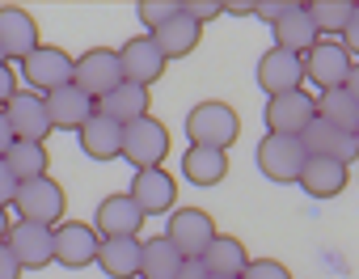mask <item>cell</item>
<instances>
[{
    "mask_svg": "<svg viewBox=\"0 0 359 279\" xmlns=\"http://www.w3.org/2000/svg\"><path fill=\"white\" fill-rule=\"evenodd\" d=\"M237 135H241V118L229 102H199L191 106L187 114V140H191V149H220L229 153L237 144Z\"/></svg>",
    "mask_w": 359,
    "mask_h": 279,
    "instance_id": "obj_1",
    "label": "cell"
},
{
    "mask_svg": "<svg viewBox=\"0 0 359 279\" xmlns=\"http://www.w3.org/2000/svg\"><path fill=\"white\" fill-rule=\"evenodd\" d=\"M258 170H262V178H271V182H300V174H304V161H309V153H304V144H300V135H275V131H266L262 140H258Z\"/></svg>",
    "mask_w": 359,
    "mask_h": 279,
    "instance_id": "obj_2",
    "label": "cell"
},
{
    "mask_svg": "<svg viewBox=\"0 0 359 279\" xmlns=\"http://www.w3.org/2000/svg\"><path fill=\"white\" fill-rule=\"evenodd\" d=\"M13 207H18V216H22V220L55 229V224H64V212H68V195H64V186H60V182L47 174V178L22 182V186H18V199H13Z\"/></svg>",
    "mask_w": 359,
    "mask_h": 279,
    "instance_id": "obj_3",
    "label": "cell"
},
{
    "mask_svg": "<svg viewBox=\"0 0 359 279\" xmlns=\"http://www.w3.org/2000/svg\"><path fill=\"white\" fill-rule=\"evenodd\" d=\"M72 72H76V60L64 47H51V43H39V51H30L22 60V81L34 93H43V97L64 89V85H72Z\"/></svg>",
    "mask_w": 359,
    "mask_h": 279,
    "instance_id": "obj_4",
    "label": "cell"
},
{
    "mask_svg": "<svg viewBox=\"0 0 359 279\" xmlns=\"http://www.w3.org/2000/svg\"><path fill=\"white\" fill-rule=\"evenodd\" d=\"M169 157V127L161 118H135L123 127V161H131L135 170H156Z\"/></svg>",
    "mask_w": 359,
    "mask_h": 279,
    "instance_id": "obj_5",
    "label": "cell"
},
{
    "mask_svg": "<svg viewBox=\"0 0 359 279\" xmlns=\"http://www.w3.org/2000/svg\"><path fill=\"white\" fill-rule=\"evenodd\" d=\"M165 237L177 245L182 258H203V250L216 241V220L203 207H173L165 220Z\"/></svg>",
    "mask_w": 359,
    "mask_h": 279,
    "instance_id": "obj_6",
    "label": "cell"
},
{
    "mask_svg": "<svg viewBox=\"0 0 359 279\" xmlns=\"http://www.w3.org/2000/svg\"><path fill=\"white\" fill-rule=\"evenodd\" d=\"M72 85L81 93H89L93 102H102L114 85H123V64H118V51L110 47H93L76 60V72H72Z\"/></svg>",
    "mask_w": 359,
    "mask_h": 279,
    "instance_id": "obj_7",
    "label": "cell"
},
{
    "mask_svg": "<svg viewBox=\"0 0 359 279\" xmlns=\"http://www.w3.org/2000/svg\"><path fill=\"white\" fill-rule=\"evenodd\" d=\"M266 131L275 135H304V127L317 118V97L309 89H292V93H275L266 97Z\"/></svg>",
    "mask_w": 359,
    "mask_h": 279,
    "instance_id": "obj_8",
    "label": "cell"
},
{
    "mask_svg": "<svg viewBox=\"0 0 359 279\" xmlns=\"http://www.w3.org/2000/svg\"><path fill=\"white\" fill-rule=\"evenodd\" d=\"M51 237H55V262H60V266H68V271H85V266L97 262L102 237H97L93 224H85V220H64V224L51 229Z\"/></svg>",
    "mask_w": 359,
    "mask_h": 279,
    "instance_id": "obj_9",
    "label": "cell"
},
{
    "mask_svg": "<svg viewBox=\"0 0 359 279\" xmlns=\"http://www.w3.org/2000/svg\"><path fill=\"white\" fill-rule=\"evenodd\" d=\"M127 195L140 203L144 216H169V212L177 207V178H173L165 165H156V170H135Z\"/></svg>",
    "mask_w": 359,
    "mask_h": 279,
    "instance_id": "obj_10",
    "label": "cell"
},
{
    "mask_svg": "<svg viewBox=\"0 0 359 279\" xmlns=\"http://www.w3.org/2000/svg\"><path fill=\"white\" fill-rule=\"evenodd\" d=\"M5 118L13 123V140H30V144H47V135L55 131L47 118V97L34 89H18L5 106Z\"/></svg>",
    "mask_w": 359,
    "mask_h": 279,
    "instance_id": "obj_11",
    "label": "cell"
},
{
    "mask_svg": "<svg viewBox=\"0 0 359 279\" xmlns=\"http://www.w3.org/2000/svg\"><path fill=\"white\" fill-rule=\"evenodd\" d=\"M5 245L13 250L18 266L22 271H43L47 262H55V237L47 224H30V220H18L5 237Z\"/></svg>",
    "mask_w": 359,
    "mask_h": 279,
    "instance_id": "obj_12",
    "label": "cell"
},
{
    "mask_svg": "<svg viewBox=\"0 0 359 279\" xmlns=\"http://www.w3.org/2000/svg\"><path fill=\"white\" fill-rule=\"evenodd\" d=\"M30 51H39V22L22 5H0V55H5V64H22Z\"/></svg>",
    "mask_w": 359,
    "mask_h": 279,
    "instance_id": "obj_13",
    "label": "cell"
},
{
    "mask_svg": "<svg viewBox=\"0 0 359 279\" xmlns=\"http://www.w3.org/2000/svg\"><path fill=\"white\" fill-rule=\"evenodd\" d=\"M118 64H123V81H131V85H156L161 81V72H165V55H161V47L152 43V34H135V39H127L123 47H118Z\"/></svg>",
    "mask_w": 359,
    "mask_h": 279,
    "instance_id": "obj_14",
    "label": "cell"
},
{
    "mask_svg": "<svg viewBox=\"0 0 359 279\" xmlns=\"http://www.w3.org/2000/svg\"><path fill=\"white\" fill-rule=\"evenodd\" d=\"M300 144H304L309 157H330V161H342L346 170H351L355 157H359V140H355L351 131H338V127L325 123V118H313V123L304 127Z\"/></svg>",
    "mask_w": 359,
    "mask_h": 279,
    "instance_id": "obj_15",
    "label": "cell"
},
{
    "mask_svg": "<svg viewBox=\"0 0 359 279\" xmlns=\"http://www.w3.org/2000/svg\"><path fill=\"white\" fill-rule=\"evenodd\" d=\"M351 76V51L342 43H317L309 55H304V81L317 85V93L325 89H342Z\"/></svg>",
    "mask_w": 359,
    "mask_h": 279,
    "instance_id": "obj_16",
    "label": "cell"
},
{
    "mask_svg": "<svg viewBox=\"0 0 359 279\" xmlns=\"http://www.w3.org/2000/svg\"><path fill=\"white\" fill-rule=\"evenodd\" d=\"M254 76H258V85H262L266 97H275V93H292V89H304V55H292V51L271 47V51H262Z\"/></svg>",
    "mask_w": 359,
    "mask_h": 279,
    "instance_id": "obj_17",
    "label": "cell"
},
{
    "mask_svg": "<svg viewBox=\"0 0 359 279\" xmlns=\"http://www.w3.org/2000/svg\"><path fill=\"white\" fill-rule=\"evenodd\" d=\"M144 212H140V203L123 191V195H106L102 203H97V212H93V229H97V237L106 241V237H140V229H144Z\"/></svg>",
    "mask_w": 359,
    "mask_h": 279,
    "instance_id": "obj_18",
    "label": "cell"
},
{
    "mask_svg": "<svg viewBox=\"0 0 359 279\" xmlns=\"http://www.w3.org/2000/svg\"><path fill=\"white\" fill-rule=\"evenodd\" d=\"M93 114H97L93 97L81 93L76 85H64V89H55V93H47V118H51L55 131H81Z\"/></svg>",
    "mask_w": 359,
    "mask_h": 279,
    "instance_id": "obj_19",
    "label": "cell"
},
{
    "mask_svg": "<svg viewBox=\"0 0 359 279\" xmlns=\"http://www.w3.org/2000/svg\"><path fill=\"white\" fill-rule=\"evenodd\" d=\"M76 135H81V153H85L89 161H114V157H123V127H118L114 118H106L102 110H97Z\"/></svg>",
    "mask_w": 359,
    "mask_h": 279,
    "instance_id": "obj_20",
    "label": "cell"
},
{
    "mask_svg": "<svg viewBox=\"0 0 359 279\" xmlns=\"http://www.w3.org/2000/svg\"><path fill=\"white\" fill-rule=\"evenodd\" d=\"M199 39H203V26H199L195 18H187L182 9H177V18H169L165 26L152 30V43L161 47L165 60H187V55L199 47Z\"/></svg>",
    "mask_w": 359,
    "mask_h": 279,
    "instance_id": "obj_21",
    "label": "cell"
},
{
    "mask_svg": "<svg viewBox=\"0 0 359 279\" xmlns=\"http://www.w3.org/2000/svg\"><path fill=\"white\" fill-rule=\"evenodd\" d=\"M208 266V275H220V279H241L245 266H250V250L241 245V237H229V233H216V241L203 250L199 258Z\"/></svg>",
    "mask_w": 359,
    "mask_h": 279,
    "instance_id": "obj_22",
    "label": "cell"
},
{
    "mask_svg": "<svg viewBox=\"0 0 359 279\" xmlns=\"http://www.w3.org/2000/svg\"><path fill=\"white\" fill-rule=\"evenodd\" d=\"M140 254H144L140 237H106L97 250V266L110 279H140Z\"/></svg>",
    "mask_w": 359,
    "mask_h": 279,
    "instance_id": "obj_23",
    "label": "cell"
},
{
    "mask_svg": "<svg viewBox=\"0 0 359 279\" xmlns=\"http://www.w3.org/2000/svg\"><path fill=\"white\" fill-rule=\"evenodd\" d=\"M346 174H351V170H346L342 161L309 157V161H304V174H300V191H304V195H313V199H334V195H342Z\"/></svg>",
    "mask_w": 359,
    "mask_h": 279,
    "instance_id": "obj_24",
    "label": "cell"
},
{
    "mask_svg": "<svg viewBox=\"0 0 359 279\" xmlns=\"http://www.w3.org/2000/svg\"><path fill=\"white\" fill-rule=\"evenodd\" d=\"M271 30H275V47H279V51L309 55V51L317 47V26H313V18H309L304 5H292V13H287L283 22H275Z\"/></svg>",
    "mask_w": 359,
    "mask_h": 279,
    "instance_id": "obj_25",
    "label": "cell"
},
{
    "mask_svg": "<svg viewBox=\"0 0 359 279\" xmlns=\"http://www.w3.org/2000/svg\"><path fill=\"white\" fill-rule=\"evenodd\" d=\"M97 110H102L106 118H114L118 127H127V123H135V118H148V89L123 81V85H114V89L97 102Z\"/></svg>",
    "mask_w": 359,
    "mask_h": 279,
    "instance_id": "obj_26",
    "label": "cell"
},
{
    "mask_svg": "<svg viewBox=\"0 0 359 279\" xmlns=\"http://www.w3.org/2000/svg\"><path fill=\"white\" fill-rule=\"evenodd\" d=\"M182 178L191 186H220L229 178V153H220V149H187L182 153Z\"/></svg>",
    "mask_w": 359,
    "mask_h": 279,
    "instance_id": "obj_27",
    "label": "cell"
},
{
    "mask_svg": "<svg viewBox=\"0 0 359 279\" xmlns=\"http://www.w3.org/2000/svg\"><path fill=\"white\" fill-rule=\"evenodd\" d=\"M182 254H177V245L161 233V237H148L144 241V254H140V279H173L177 271H182Z\"/></svg>",
    "mask_w": 359,
    "mask_h": 279,
    "instance_id": "obj_28",
    "label": "cell"
},
{
    "mask_svg": "<svg viewBox=\"0 0 359 279\" xmlns=\"http://www.w3.org/2000/svg\"><path fill=\"white\" fill-rule=\"evenodd\" d=\"M5 165L13 170V178H18V182H34V178H47L51 153H47V144H30V140H13V149L5 153Z\"/></svg>",
    "mask_w": 359,
    "mask_h": 279,
    "instance_id": "obj_29",
    "label": "cell"
},
{
    "mask_svg": "<svg viewBox=\"0 0 359 279\" xmlns=\"http://www.w3.org/2000/svg\"><path fill=\"white\" fill-rule=\"evenodd\" d=\"M317 118H325V123H334L338 131H351V135H355V127H359V106H355V97H351L346 89H325V93H317Z\"/></svg>",
    "mask_w": 359,
    "mask_h": 279,
    "instance_id": "obj_30",
    "label": "cell"
},
{
    "mask_svg": "<svg viewBox=\"0 0 359 279\" xmlns=\"http://www.w3.org/2000/svg\"><path fill=\"white\" fill-rule=\"evenodd\" d=\"M355 5L359 0H313V5H304V9H309L317 34H342L351 13H355Z\"/></svg>",
    "mask_w": 359,
    "mask_h": 279,
    "instance_id": "obj_31",
    "label": "cell"
},
{
    "mask_svg": "<svg viewBox=\"0 0 359 279\" xmlns=\"http://www.w3.org/2000/svg\"><path fill=\"white\" fill-rule=\"evenodd\" d=\"M177 9H182V0H140V5H135V13H140V22L148 26V34H152L156 26H165L169 18H177Z\"/></svg>",
    "mask_w": 359,
    "mask_h": 279,
    "instance_id": "obj_32",
    "label": "cell"
},
{
    "mask_svg": "<svg viewBox=\"0 0 359 279\" xmlns=\"http://www.w3.org/2000/svg\"><path fill=\"white\" fill-rule=\"evenodd\" d=\"M241 279H292V271L283 262H275V258H250Z\"/></svg>",
    "mask_w": 359,
    "mask_h": 279,
    "instance_id": "obj_33",
    "label": "cell"
},
{
    "mask_svg": "<svg viewBox=\"0 0 359 279\" xmlns=\"http://www.w3.org/2000/svg\"><path fill=\"white\" fill-rule=\"evenodd\" d=\"M182 13L203 26V22H212V18L224 13V0H182Z\"/></svg>",
    "mask_w": 359,
    "mask_h": 279,
    "instance_id": "obj_34",
    "label": "cell"
},
{
    "mask_svg": "<svg viewBox=\"0 0 359 279\" xmlns=\"http://www.w3.org/2000/svg\"><path fill=\"white\" fill-rule=\"evenodd\" d=\"M287 13H292V0H254V18H262L266 26L283 22Z\"/></svg>",
    "mask_w": 359,
    "mask_h": 279,
    "instance_id": "obj_35",
    "label": "cell"
},
{
    "mask_svg": "<svg viewBox=\"0 0 359 279\" xmlns=\"http://www.w3.org/2000/svg\"><path fill=\"white\" fill-rule=\"evenodd\" d=\"M18 186H22V182L13 178V170L5 165V157H0V207H9V203L18 199Z\"/></svg>",
    "mask_w": 359,
    "mask_h": 279,
    "instance_id": "obj_36",
    "label": "cell"
},
{
    "mask_svg": "<svg viewBox=\"0 0 359 279\" xmlns=\"http://www.w3.org/2000/svg\"><path fill=\"white\" fill-rule=\"evenodd\" d=\"M18 93V76H13V64H0V110H5Z\"/></svg>",
    "mask_w": 359,
    "mask_h": 279,
    "instance_id": "obj_37",
    "label": "cell"
},
{
    "mask_svg": "<svg viewBox=\"0 0 359 279\" xmlns=\"http://www.w3.org/2000/svg\"><path fill=\"white\" fill-rule=\"evenodd\" d=\"M0 279H22V266H18V258L5 241H0Z\"/></svg>",
    "mask_w": 359,
    "mask_h": 279,
    "instance_id": "obj_38",
    "label": "cell"
},
{
    "mask_svg": "<svg viewBox=\"0 0 359 279\" xmlns=\"http://www.w3.org/2000/svg\"><path fill=\"white\" fill-rule=\"evenodd\" d=\"M342 47H346L351 55H359V5H355L351 22H346V30H342Z\"/></svg>",
    "mask_w": 359,
    "mask_h": 279,
    "instance_id": "obj_39",
    "label": "cell"
},
{
    "mask_svg": "<svg viewBox=\"0 0 359 279\" xmlns=\"http://www.w3.org/2000/svg\"><path fill=\"white\" fill-rule=\"evenodd\" d=\"M173 279H208V266H203L199 258H187V262H182V271H177Z\"/></svg>",
    "mask_w": 359,
    "mask_h": 279,
    "instance_id": "obj_40",
    "label": "cell"
},
{
    "mask_svg": "<svg viewBox=\"0 0 359 279\" xmlns=\"http://www.w3.org/2000/svg\"><path fill=\"white\" fill-rule=\"evenodd\" d=\"M13 149V123L5 118V110H0V157H5Z\"/></svg>",
    "mask_w": 359,
    "mask_h": 279,
    "instance_id": "obj_41",
    "label": "cell"
},
{
    "mask_svg": "<svg viewBox=\"0 0 359 279\" xmlns=\"http://www.w3.org/2000/svg\"><path fill=\"white\" fill-rule=\"evenodd\" d=\"M224 13H237V18H254V0H233V5H224Z\"/></svg>",
    "mask_w": 359,
    "mask_h": 279,
    "instance_id": "obj_42",
    "label": "cell"
},
{
    "mask_svg": "<svg viewBox=\"0 0 359 279\" xmlns=\"http://www.w3.org/2000/svg\"><path fill=\"white\" fill-rule=\"evenodd\" d=\"M351 97H355V106H359V64H351V76H346V85H342Z\"/></svg>",
    "mask_w": 359,
    "mask_h": 279,
    "instance_id": "obj_43",
    "label": "cell"
},
{
    "mask_svg": "<svg viewBox=\"0 0 359 279\" xmlns=\"http://www.w3.org/2000/svg\"><path fill=\"white\" fill-rule=\"evenodd\" d=\"M9 229H13V220H9V212H5V207H0V241L9 237Z\"/></svg>",
    "mask_w": 359,
    "mask_h": 279,
    "instance_id": "obj_44",
    "label": "cell"
},
{
    "mask_svg": "<svg viewBox=\"0 0 359 279\" xmlns=\"http://www.w3.org/2000/svg\"><path fill=\"white\" fill-rule=\"evenodd\" d=\"M355 140H359V127H355Z\"/></svg>",
    "mask_w": 359,
    "mask_h": 279,
    "instance_id": "obj_45",
    "label": "cell"
},
{
    "mask_svg": "<svg viewBox=\"0 0 359 279\" xmlns=\"http://www.w3.org/2000/svg\"><path fill=\"white\" fill-rule=\"evenodd\" d=\"M208 279H220V275H208Z\"/></svg>",
    "mask_w": 359,
    "mask_h": 279,
    "instance_id": "obj_46",
    "label": "cell"
},
{
    "mask_svg": "<svg viewBox=\"0 0 359 279\" xmlns=\"http://www.w3.org/2000/svg\"><path fill=\"white\" fill-rule=\"evenodd\" d=\"M0 64H5V55H0Z\"/></svg>",
    "mask_w": 359,
    "mask_h": 279,
    "instance_id": "obj_47",
    "label": "cell"
}]
</instances>
